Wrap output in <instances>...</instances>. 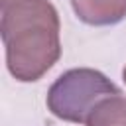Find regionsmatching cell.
<instances>
[{
  "label": "cell",
  "mask_w": 126,
  "mask_h": 126,
  "mask_svg": "<svg viewBox=\"0 0 126 126\" xmlns=\"http://www.w3.org/2000/svg\"><path fill=\"white\" fill-rule=\"evenodd\" d=\"M6 67L20 83L41 79L61 57V24L49 0H0Z\"/></svg>",
  "instance_id": "6da1fadb"
},
{
  "label": "cell",
  "mask_w": 126,
  "mask_h": 126,
  "mask_svg": "<svg viewBox=\"0 0 126 126\" xmlns=\"http://www.w3.org/2000/svg\"><path fill=\"white\" fill-rule=\"evenodd\" d=\"M120 89L100 71L77 67L61 73L47 91V110L65 122L85 124L91 110L104 96L116 94Z\"/></svg>",
  "instance_id": "7a4b0ae2"
},
{
  "label": "cell",
  "mask_w": 126,
  "mask_h": 126,
  "mask_svg": "<svg viewBox=\"0 0 126 126\" xmlns=\"http://www.w3.org/2000/svg\"><path fill=\"white\" fill-rule=\"evenodd\" d=\"M71 6L89 26H114L126 18V0H71Z\"/></svg>",
  "instance_id": "3957f363"
},
{
  "label": "cell",
  "mask_w": 126,
  "mask_h": 126,
  "mask_svg": "<svg viewBox=\"0 0 126 126\" xmlns=\"http://www.w3.org/2000/svg\"><path fill=\"white\" fill-rule=\"evenodd\" d=\"M87 126H126V96L122 93L104 96L85 120Z\"/></svg>",
  "instance_id": "277c9868"
},
{
  "label": "cell",
  "mask_w": 126,
  "mask_h": 126,
  "mask_svg": "<svg viewBox=\"0 0 126 126\" xmlns=\"http://www.w3.org/2000/svg\"><path fill=\"white\" fill-rule=\"evenodd\" d=\"M122 79H124V83H126V67L122 69Z\"/></svg>",
  "instance_id": "5b68a950"
}]
</instances>
